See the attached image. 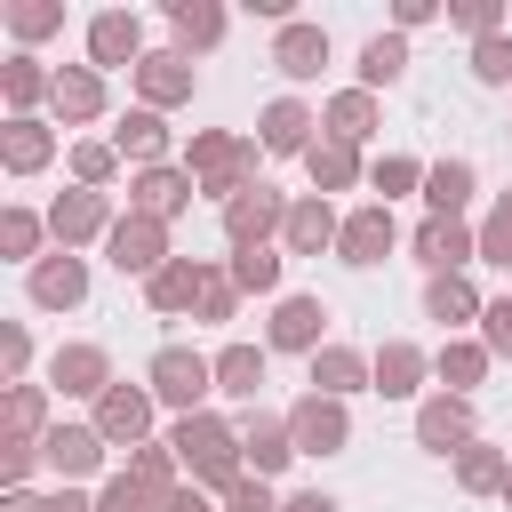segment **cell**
Returning <instances> with one entry per match:
<instances>
[{
    "instance_id": "obj_1",
    "label": "cell",
    "mask_w": 512,
    "mask_h": 512,
    "mask_svg": "<svg viewBox=\"0 0 512 512\" xmlns=\"http://www.w3.org/2000/svg\"><path fill=\"white\" fill-rule=\"evenodd\" d=\"M168 448H176V464L192 472V488H240L248 480V456H240V424H224V416H184L176 432H168Z\"/></svg>"
},
{
    "instance_id": "obj_2",
    "label": "cell",
    "mask_w": 512,
    "mask_h": 512,
    "mask_svg": "<svg viewBox=\"0 0 512 512\" xmlns=\"http://www.w3.org/2000/svg\"><path fill=\"white\" fill-rule=\"evenodd\" d=\"M192 184L232 208L240 192H256V144L248 136H192Z\"/></svg>"
},
{
    "instance_id": "obj_3",
    "label": "cell",
    "mask_w": 512,
    "mask_h": 512,
    "mask_svg": "<svg viewBox=\"0 0 512 512\" xmlns=\"http://www.w3.org/2000/svg\"><path fill=\"white\" fill-rule=\"evenodd\" d=\"M144 392L168 400V408H184V416H200V400L216 392V360H200L192 344H160L152 368H144Z\"/></svg>"
},
{
    "instance_id": "obj_4",
    "label": "cell",
    "mask_w": 512,
    "mask_h": 512,
    "mask_svg": "<svg viewBox=\"0 0 512 512\" xmlns=\"http://www.w3.org/2000/svg\"><path fill=\"white\" fill-rule=\"evenodd\" d=\"M288 432H296V456H336V448L352 440V416H344V400L304 392V400L288 408Z\"/></svg>"
},
{
    "instance_id": "obj_5",
    "label": "cell",
    "mask_w": 512,
    "mask_h": 512,
    "mask_svg": "<svg viewBox=\"0 0 512 512\" xmlns=\"http://www.w3.org/2000/svg\"><path fill=\"white\" fill-rule=\"evenodd\" d=\"M392 240H400L392 208H384V200H368V208H352V216H344V232H336V256L368 272V264H384V256H392Z\"/></svg>"
},
{
    "instance_id": "obj_6",
    "label": "cell",
    "mask_w": 512,
    "mask_h": 512,
    "mask_svg": "<svg viewBox=\"0 0 512 512\" xmlns=\"http://www.w3.org/2000/svg\"><path fill=\"white\" fill-rule=\"evenodd\" d=\"M104 248H112V264H120V272L152 280V272L168 264V224H152V216H120V224L104 232Z\"/></svg>"
},
{
    "instance_id": "obj_7",
    "label": "cell",
    "mask_w": 512,
    "mask_h": 512,
    "mask_svg": "<svg viewBox=\"0 0 512 512\" xmlns=\"http://www.w3.org/2000/svg\"><path fill=\"white\" fill-rule=\"evenodd\" d=\"M104 448H112V440H104L96 424H56V432L40 440V464H48L56 480H88V472L104 464Z\"/></svg>"
},
{
    "instance_id": "obj_8",
    "label": "cell",
    "mask_w": 512,
    "mask_h": 512,
    "mask_svg": "<svg viewBox=\"0 0 512 512\" xmlns=\"http://www.w3.org/2000/svg\"><path fill=\"white\" fill-rule=\"evenodd\" d=\"M280 224H288V208H280L272 184H256V192H240V200L224 208V240H232V256H240V248H264V232H280Z\"/></svg>"
},
{
    "instance_id": "obj_9",
    "label": "cell",
    "mask_w": 512,
    "mask_h": 512,
    "mask_svg": "<svg viewBox=\"0 0 512 512\" xmlns=\"http://www.w3.org/2000/svg\"><path fill=\"white\" fill-rule=\"evenodd\" d=\"M416 440H424L432 456H448V448L464 456V448H472V400H456V392H432V400L416 408Z\"/></svg>"
},
{
    "instance_id": "obj_10",
    "label": "cell",
    "mask_w": 512,
    "mask_h": 512,
    "mask_svg": "<svg viewBox=\"0 0 512 512\" xmlns=\"http://www.w3.org/2000/svg\"><path fill=\"white\" fill-rule=\"evenodd\" d=\"M416 256H424L432 272H464V264L480 256V232H464V216H424V224H416Z\"/></svg>"
},
{
    "instance_id": "obj_11",
    "label": "cell",
    "mask_w": 512,
    "mask_h": 512,
    "mask_svg": "<svg viewBox=\"0 0 512 512\" xmlns=\"http://www.w3.org/2000/svg\"><path fill=\"white\" fill-rule=\"evenodd\" d=\"M80 296H88V264H80L72 248H56V256L32 264V304H40V312H72Z\"/></svg>"
},
{
    "instance_id": "obj_12",
    "label": "cell",
    "mask_w": 512,
    "mask_h": 512,
    "mask_svg": "<svg viewBox=\"0 0 512 512\" xmlns=\"http://www.w3.org/2000/svg\"><path fill=\"white\" fill-rule=\"evenodd\" d=\"M48 384L72 392V400H104V392H112V360H104L96 344H64V352L48 360Z\"/></svg>"
},
{
    "instance_id": "obj_13",
    "label": "cell",
    "mask_w": 512,
    "mask_h": 512,
    "mask_svg": "<svg viewBox=\"0 0 512 512\" xmlns=\"http://www.w3.org/2000/svg\"><path fill=\"white\" fill-rule=\"evenodd\" d=\"M48 232L64 240V248H80V240H96V232H112V208H104V192H88V184H72L56 208H48Z\"/></svg>"
},
{
    "instance_id": "obj_14",
    "label": "cell",
    "mask_w": 512,
    "mask_h": 512,
    "mask_svg": "<svg viewBox=\"0 0 512 512\" xmlns=\"http://www.w3.org/2000/svg\"><path fill=\"white\" fill-rule=\"evenodd\" d=\"M208 296V264H192V256H168L152 280H144V304L152 312H192Z\"/></svg>"
},
{
    "instance_id": "obj_15",
    "label": "cell",
    "mask_w": 512,
    "mask_h": 512,
    "mask_svg": "<svg viewBox=\"0 0 512 512\" xmlns=\"http://www.w3.org/2000/svg\"><path fill=\"white\" fill-rule=\"evenodd\" d=\"M240 456H248V472H256V480H272V472L296 456L288 416H240Z\"/></svg>"
},
{
    "instance_id": "obj_16",
    "label": "cell",
    "mask_w": 512,
    "mask_h": 512,
    "mask_svg": "<svg viewBox=\"0 0 512 512\" xmlns=\"http://www.w3.org/2000/svg\"><path fill=\"white\" fill-rule=\"evenodd\" d=\"M320 328H328V304H320V296H280V312H272V352H320Z\"/></svg>"
},
{
    "instance_id": "obj_17",
    "label": "cell",
    "mask_w": 512,
    "mask_h": 512,
    "mask_svg": "<svg viewBox=\"0 0 512 512\" xmlns=\"http://www.w3.org/2000/svg\"><path fill=\"white\" fill-rule=\"evenodd\" d=\"M96 432H104V440H128V448H136V440L152 432V392H136V384H112V392L96 400Z\"/></svg>"
},
{
    "instance_id": "obj_18",
    "label": "cell",
    "mask_w": 512,
    "mask_h": 512,
    "mask_svg": "<svg viewBox=\"0 0 512 512\" xmlns=\"http://www.w3.org/2000/svg\"><path fill=\"white\" fill-rule=\"evenodd\" d=\"M88 56H96V64H144V24H136L128 8H104V16L88 24Z\"/></svg>"
},
{
    "instance_id": "obj_19",
    "label": "cell",
    "mask_w": 512,
    "mask_h": 512,
    "mask_svg": "<svg viewBox=\"0 0 512 512\" xmlns=\"http://www.w3.org/2000/svg\"><path fill=\"white\" fill-rule=\"evenodd\" d=\"M128 192H136V216L168 224V216H176V208H184V200H192L200 184H192V168H144V176H136Z\"/></svg>"
},
{
    "instance_id": "obj_20",
    "label": "cell",
    "mask_w": 512,
    "mask_h": 512,
    "mask_svg": "<svg viewBox=\"0 0 512 512\" xmlns=\"http://www.w3.org/2000/svg\"><path fill=\"white\" fill-rule=\"evenodd\" d=\"M272 64H280L288 80H320V64H328V32H320V24H280Z\"/></svg>"
},
{
    "instance_id": "obj_21",
    "label": "cell",
    "mask_w": 512,
    "mask_h": 512,
    "mask_svg": "<svg viewBox=\"0 0 512 512\" xmlns=\"http://www.w3.org/2000/svg\"><path fill=\"white\" fill-rule=\"evenodd\" d=\"M360 384H376V368H368L352 344H320V352H312V392L344 400V392H360Z\"/></svg>"
},
{
    "instance_id": "obj_22",
    "label": "cell",
    "mask_w": 512,
    "mask_h": 512,
    "mask_svg": "<svg viewBox=\"0 0 512 512\" xmlns=\"http://www.w3.org/2000/svg\"><path fill=\"white\" fill-rule=\"evenodd\" d=\"M136 88H144V112L184 104V96H192V56H144V64H136Z\"/></svg>"
},
{
    "instance_id": "obj_23",
    "label": "cell",
    "mask_w": 512,
    "mask_h": 512,
    "mask_svg": "<svg viewBox=\"0 0 512 512\" xmlns=\"http://www.w3.org/2000/svg\"><path fill=\"white\" fill-rule=\"evenodd\" d=\"M280 232H288V248H296V256H320V248H336V232H344V224H336V208L312 192V200H296V208H288V224H280Z\"/></svg>"
},
{
    "instance_id": "obj_24",
    "label": "cell",
    "mask_w": 512,
    "mask_h": 512,
    "mask_svg": "<svg viewBox=\"0 0 512 512\" xmlns=\"http://www.w3.org/2000/svg\"><path fill=\"white\" fill-rule=\"evenodd\" d=\"M368 368H376V392H384V400H408V392L424 384L432 352H416V344H400V336H392V344H384V352H376Z\"/></svg>"
},
{
    "instance_id": "obj_25",
    "label": "cell",
    "mask_w": 512,
    "mask_h": 512,
    "mask_svg": "<svg viewBox=\"0 0 512 512\" xmlns=\"http://www.w3.org/2000/svg\"><path fill=\"white\" fill-rule=\"evenodd\" d=\"M264 152H312V112L296 104V96H280V104H264Z\"/></svg>"
},
{
    "instance_id": "obj_26",
    "label": "cell",
    "mask_w": 512,
    "mask_h": 512,
    "mask_svg": "<svg viewBox=\"0 0 512 512\" xmlns=\"http://www.w3.org/2000/svg\"><path fill=\"white\" fill-rule=\"evenodd\" d=\"M48 152H56V136H48L40 120H8V128H0V160H8V176L48 168Z\"/></svg>"
},
{
    "instance_id": "obj_27",
    "label": "cell",
    "mask_w": 512,
    "mask_h": 512,
    "mask_svg": "<svg viewBox=\"0 0 512 512\" xmlns=\"http://www.w3.org/2000/svg\"><path fill=\"white\" fill-rule=\"evenodd\" d=\"M424 312H432V320H448V328H456V320H480V312H488V304H480V296H472V280H464V272H432V280H424Z\"/></svg>"
},
{
    "instance_id": "obj_28",
    "label": "cell",
    "mask_w": 512,
    "mask_h": 512,
    "mask_svg": "<svg viewBox=\"0 0 512 512\" xmlns=\"http://www.w3.org/2000/svg\"><path fill=\"white\" fill-rule=\"evenodd\" d=\"M432 376H440V384H448V392L464 400V392H472V384L488 376V344H464V336H448V344L432 352Z\"/></svg>"
},
{
    "instance_id": "obj_29",
    "label": "cell",
    "mask_w": 512,
    "mask_h": 512,
    "mask_svg": "<svg viewBox=\"0 0 512 512\" xmlns=\"http://www.w3.org/2000/svg\"><path fill=\"white\" fill-rule=\"evenodd\" d=\"M112 152H120V160H144V168H160V152H168V128H160V112H128V120L112 128Z\"/></svg>"
},
{
    "instance_id": "obj_30",
    "label": "cell",
    "mask_w": 512,
    "mask_h": 512,
    "mask_svg": "<svg viewBox=\"0 0 512 512\" xmlns=\"http://www.w3.org/2000/svg\"><path fill=\"white\" fill-rule=\"evenodd\" d=\"M256 384H264V344H224L216 352V392L256 400Z\"/></svg>"
},
{
    "instance_id": "obj_31",
    "label": "cell",
    "mask_w": 512,
    "mask_h": 512,
    "mask_svg": "<svg viewBox=\"0 0 512 512\" xmlns=\"http://www.w3.org/2000/svg\"><path fill=\"white\" fill-rule=\"evenodd\" d=\"M424 200H432V216H464V200H472V160L424 168Z\"/></svg>"
},
{
    "instance_id": "obj_32",
    "label": "cell",
    "mask_w": 512,
    "mask_h": 512,
    "mask_svg": "<svg viewBox=\"0 0 512 512\" xmlns=\"http://www.w3.org/2000/svg\"><path fill=\"white\" fill-rule=\"evenodd\" d=\"M0 88H8L16 120H32V104H40V96H56V80H48V72H40L32 56H8V64H0Z\"/></svg>"
},
{
    "instance_id": "obj_33",
    "label": "cell",
    "mask_w": 512,
    "mask_h": 512,
    "mask_svg": "<svg viewBox=\"0 0 512 512\" xmlns=\"http://www.w3.org/2000/svg\"><path fill=\"white\" fill-rule=\"evenodd\" d=\"M48 104H56V120H96L104 112V80L96 72H56V96Z\"/></svg>"
},
{
    "instance_id": "obj_34",
    "label": "cell",
    "mask_w": 512,
    "mask_h": 512,
    "mask_svg": "<svg viewBox=\"0 0 512 512\" xmlns=\"http://www.w3.org/2000/svg\"><path fill=\"white\" fill-rule=\"evenodd\" d=\"M368 128H376V96H368V88L328 96V136H336V144H360Z\"/></svg>"
},
{
    "instance_id": "obj_35",
    "label": "cell",
    "mask_w": 512,
    "mask_h": 512,
    "mask_svg": "<svg viewBox=\"0 0 512 512\" xmlns=\"http://www.w3.org/2000/svg\"><path fill=\"white\" fill-rule=\"evenodd\" d=\"M408 72V40L400 32H376L368 48H360V88H384V80H400Z\"/></svg>"
},
{
    "instance_id": "obj_36",
    "label": "cell",
    "mask_w": 512,
    "mask_h": 512,
    "mask_svg": "<svg viewBox=\"0 0 512 512\" xmlns=\"http://www.w3.org/2000/svg\"><path fill=\"white\" fill-rule=\"evenodd\" d=\"M304 168H312V184H320V200H328V192H344V184L360 176V160H352V144H336V136H328V144H312V152H304Z\"/></svg>"
},
{
    "instance_id": "obj_37",
    "label": "cell",
    "mask_w": 512,
    "mask_h": 512,
    "mask_svg": "<svg viewBox=\"0 0 512 512\" xmlns=\"http://www.w3.org/2000/svg\"><path fill=\"white\" fill-rule=\"evenodd\" d=\"M504 472H512V464H504V448H480V440H472V448L456 456V488H472V496L504 488Z\"/></svg>"
},
{
    "instance_id": "obj_38",
    "label": "cell",
    "mask_w": 512,
    "mask_h": 512,
    "mask_svg": "<svg viewBox=\"0 0 512 512\" xmlns=\"http://www.w3.org/2000/svg\"><path fill=\"white\" fill-rule=\"evenodd\" d=\"M168 24H176V40H184V48H216V40H224V8H192V0H176V8H168Z\"/></svg>"
},
{
    "instance_id": "obj_39",
    "label": "cell",
    "mask_w": 512,
    "mask_h": 512,
    "mask_svg": "<svg viewBox=\"0 0 512 512\" xmlns=\"http://www.w3.org/2000/svg\"><path fill=\"white\" fill-rule=\"evenodd\" d=\"M128 480L168 504V496H176V448H136V456H128Z\"/></svg>"
},
{
    "instance_id": "obj_40",
    "label": "cell",
    "mask_w": 512,
    "mask_h": 512,
    "mask_svg": "<svg viewBox=\"0 0 512 512\" xmlns=\"http://www.w3.org/2000/svg\"><path fill=\"white\" fill-rule=\"evenodd\" d=\"M232 288L272 296V288H280V256H272V248H240V256H232Z\"/></svg>"
},
{
    "instance_id": "obj_41",
    "label": "cell",
    "mask_w": 512,
    "mask_h": 512,
    "mask_svg": "<svg viewBox=\"0 0 512 512\" xmlns=\"http://www.w3.org/2000/svg\"><path fill=\"white\" fill-rule=\"evenodd\" d=\"M40 424H48V392H40V384H16V392H8V440H32ZM40 440H48V432H40Z\"/></svg>"
},
{
    "instance_id": "obj_42",
    "label": "cell",
    "mask_w": 512,
    "mask_h": 512,
    "mask_svg": "<svg viewBox=\"0 0 512 512\" xmlns=\"http://www.w3.org/2000/svg\"><path fill=\"white\" fill-rule=\"evenodd\" d=\"M480 256L512 272V192H504V200H496V208L480 216Z\"/></svg>"
},
{
    "instance_id": "obj_43",
    "label": "cell",
    "mask_w": 512,
    "mask_h": 512,
    "mask_svg": "<svg viewBox=\"0 0 512 512\" xmlns=\"http://www.w3.org/2000/svg\"><path fill=\"white\" fill-rule=\"evenodd\" d=\"M112 168H120V152H112V144H72V176H80L88 192H104V184H112Z\"/></svg>"
},
{
    "instance_id": "obj_44",
    "label": "cell",
    "mask_w": 512,
    "mask_h": 512,
    "mask_svg": "<svg viewBox=\"0 0 512 512\" xmlns=\"http://www.w3.org/2000/svg\"><path fill=\"white\" fill-rule=\"evenodd\" d=\"M368 176H376V192H384V208H392V192H416V184H424V168H416L408 152H384V160H376Z\"/></svg>"
},
{
    "instance_id": "obj_45",
    "label": "cell",
    "mask_w": 512,
    "mask_h": 512,
    "mask_svg": "<svg viewBox=\"0 0 512 512\" xmlns=\"http://www.w3.org/2000/svg\"><path fill=\"white\" fill-rule=\"evenodd\" d=\"M96 512H160V496H152V488H136V480L120 472V480H104V496H96Z\"/></svg>"
},
{
    "instance_id": "obj_46",
    "label": "cell",
    "mask_w": 512,
    "mask_h": 512,
    "mask_svg": "<svg viewBox=\"0 0 512 512\" xmlns=\"http://www.w3.org/2000/svg\"><path fill=\"white\" fill-rule=\"evenodd\" d=\"M0 248H8V256H32V248H40V216H32V208H8V216H0Z\"/></svg>"
},
{
    "instance_id": "obj_47",
    "label": "cell",
    "mask_w": 512,
    "mask_h": 512,
    "mask_svg": "<svg viewBox=\"0 0 512 512\" xmlns=\"http://www.w3.org/2000/svg\"><path fill=\"white\" fill-rule=\"evenodd\" d=\"M472 72H480V80H512V40H496V32L472 40Z\"/></svg>"
},
{
    "instance_id": "obj_48",
    "label": "cell",
    "mask_w": 512,
    "mask_h": 512,
    "mask_svg": "<svg viewBox=\"0 0 512 512\" xmlns=\"http://www.w3.org/2000/svg\"><path fill=\"white\" fill-rule=\"evenodd\" d=\"M480 344H488V352H504V360H512V296H496V304H488V312H480Z\"/></svg>"
},
{
    "instance_id": "obj_49",
    "label": "cell",
    "mask_w": 512,
    "mask_h": 512,
    "mask_svg": "<svg viewBox=\"0 0 512 512\" xmlns=\"http://www.w3.org/2000/svg\"><path fill=\"white\" fill-rule=\"evenodd\" d=\"M8 24H16L24 40H40V32H56V24H64V8H48V0H24V8H8Z\"/></svg>"
},
{
    "instance_id": "obj_50",
    "label": "cell",
    "mask_w": 512,
    "mask_h": 512,
    "mask_svg": "<svg viewBox=\"0 0 512 512\" xmlns=\"http://www.w3.org/2000/svg\"><path fill=\"white\" fill-rule=\"evenodd\" d=\"M240 312V288H232V272H208V296H200V320H232Z\"/></svg>"
},
{
    "instance_id": "obj_51",
    "label": "cell",
    "mask_w": 512,
    "mask_h": 512,
    "mask_svg": "<svg viewBox=\"0 0 512 512\" xmlns=\"http://www.w3.org/2000/svg\"><path fill=\"white\" fill-rule=\"evenodd\" d=\"M224 512H288V504H280V496H272V488H264V480L248 472V480H240V488L224 496Z\"/></svg>"
},
{
    "instance_id": "obj_52",
    "label": "cell",
    "mask_w": 512,
    "mask_h": 512,
    "mask_svg": "<svg viewBox=\"0 0 512 512\" xmlns=\"http://www.w3.org/2000/svg\"><path fill=\"white\" fill-rule=\"evenodd\" d=\"M496 16H504L496 0H456V24H464L472 40H488V32H496Z\"/></svg>"
},
{
    "instance_id": "obj_53",
    "label": "cell",
    "mask_w": 512,
    "mask_h": 512,
    "mask_svg": "<svg viewBox=\"0 0 512 512\" xmlns=\"http://www.w3.org/2000/svg\"><path fill=\"white\" fill-rule=\"evenodd\" d=\"M0 352H8V384H24V360H32V336H24V328H8V336H0Z\"/></svg>"
},
{
    "instance_id": "obj_54",
    "label": "cell",
    "mask_w": 512,
    "mask_h": 512,
    "mask_svg": "<svg viewBox=\"0 0 512 512\" xmlns=\"http://www.w3.org/2000/svg\"><path fill=\"white\" fill-rule=\"evenodd\" d=\"M432 16H440L432 0H400V8H392V24H400V32H416V24H432Z\"/></svg>"
},
{
    "instance_id": "obj_55",
    "label": "cell",
    "mask_w": 512,
    "mask_h": 512,
    "mask_svg": "<svg viewBox=\"0 0 512 512\" xmlns=\"http://www.w3.org/2000/svg\"><path fill=\"white\" fill-rule=\"evenodd\" d=\"M288 512H344L328 488H304V496H288Z\"/></svg>"
},
{
    "instance_id": "obj_56",
    "label": "cell",
    "mask_w": 512,
    "mask_h": 512,
    "mask_svg": "<svg viewBox=\"0 0 512 512\" xmlns=\"http://www.w3.org/2000/svg\"><path fill=\"white\" fill-rule=\"evenodd\" d=\"M160 512H216V504H208V496H200V488H176V496H168V504H160Z\"/></svg>"
},
{
    "instance_id": "obj_57",
    "label": "cell",
    "mask_w": 512,
    "mask_h": 512,
    "mask_svg": "<svg viewBox=\"0 0 512 512\" xmlns=\"http://www.w3.org/2000/svg\"><path fill=\"white\" fill-rule=\"evenodd\" d=\"M40 512H96V504H88V496H72V488H64V496H48V504H40Z\"/></svg>"
},
{
    "instance_id": "obj_58",
    "label": "cell",
    "mask_w": 512,
    "mask_h": 512,
    "mask_svg": "<svg viewBox=\"0 0 512 512\" xmlns=\"http://www.w3.org/2000/svg\"><path fill=\"white\" fill-rule=\"evenodd\" d=\"M0 512H40V496H8V504H0Z\"/></svg>"
},
{
    "instance_id": "obj_59",
    "label": "cell",
    "mask_w": 512,
    "mask_h": 512,
    "mask_svg": "<svg viewBox=\"0 0 512 512\" xmlns=\"http://www.w3.org/2000/svg\"><path fill=\"white\" fill-rule=\"evenodd\" d=\"M504 504H512V472H504Z\"/></svg>"
}]
</instances>
